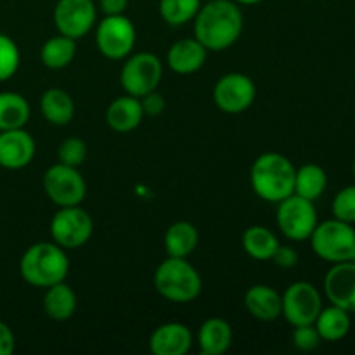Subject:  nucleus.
Returning a JSON list of instances; mask_svg holds the SVG:
<instances>
[{
  "mask_svg": "<svg viewBox=\"0 0 355 355\" xmlns=\"http://www.w3.org/2000/svg\"><path fill=\"white\" fill-rule=\"evenodd\" d=\"M42 116L55 127L68 125L75 116V103L73 97L64 89L52 87L47 89L40 97Z\"/></svg>",
  "mask_w": 355,
  "mask_h": 355,
  "instance_id": "412c9836",
  "label": "nucleus"
},
{
  "mask_svg": "<svg viewBox=\"0 0 355 355\" xmlns=\"http://www.w3.org/2000/svg\"><path fill=\"white\" fill-rule=\"evenodd\" d=\"M232 328L225 319L210 318L200 326L198 347L203 355H222L232 345Z\"/></svg>",
  "mask_w": 355,
  "mask_h": 355,
  "instance_id": "aec40b11",
  "label": "nucleus"
},
{
  "mask_svg": "<svg viewBox=\"0 0 355 355\" xmlns=\"http://www.w3.org/2000/svg\"><path fill=\"white\" fill-rule=\"evenodd\" d=\"M194 38L207 51L220 52L239 40L245 28V17L234 0H210L201 3L194 17Z\"/></svg>",
  "mask_w": 355,
  "mask_h": 355,
  "instance_id": "f257e3e1",
  "label": "nucleus"
},
{
  "mask_svg": "<svg viewBox=\"0 0 355 355\" xmlns=\"http://www.w3.org/2000/svg\"><path fill=\"white\" fill-rule=\"evenodd\" d=\"M30 114V104L21 94L0 92V132L24 128Z\"/></svg>",
  "mask_w": 355,
  "mask_h": 355,
  "instance_id": "bb28decb",
  "label": "nucleus"
},
{
  "mask_svg": "<svg viewBox=\"0 0 355 355\" xmlns=\"http://www.w3.org/2000/svg\"><path fill=\"white\" fill-rule=\"evenodd\" d=\"M37 153V144L24 128L0 132V166L21 170L30 165Z\"/></svg>",
  "mask_w": 355,
  "mask_h": 355,
  "instance_id": "2eb2a0df",
  "label": "nucleus"
},
{
  "mask_svg": "<svg viewBox=\"0 0 355 355\" xmlns=\"http://www.w3.org/2000/svg\"><path fill=\"white\" fill-rule=\"evenodd\" d=\"M201 0H159V14L170 26H184L196 17Z\"/></svg>",
  "mask_w": 355,
  "mask_h": 355,
  "instance_id": "c85d7f7f",
  "label": "nucleus"
},
{
  "mask_svg": "<svg viewBox=\"0 0 355 355\" xmlns=\"http://www.w3.org/2000/svg\"><path fill=\"white\" fill-rule=\"evenodd\" d=\"M21 64V52L16 42L0 33V82H7L17 73Z\"/></svg>",
  "mask_w": 355,
  "mask_h": 355,
  "instance_id": "c756f323",
  "label": "nucleus"
},
{
  "mask_svg": "<svg viewBox=\"0 0 355 355\" xmlns=\"http://www.w3.org/2000/svg\"><path fill=\"white\" fill-rule=\"evenodd\" d=\"M270 260H272L277 267H283V269H293V267L298 263V253L293 246L279 245Z\"/></svg>",
  "mask_w": 355,
  "mask_h": 355,
  "instance_id": "72a5a7b5",
  "label": "nucleus"
},
{
  "mask_svg": "<svg viewBox=\"0 0 355 355\" xmlns=\"http://www.w3.org/2000/svg\"><path fill=\"white\" fill-rule=\"evenodd\" d=\"M144 116L141 99L130 96V94L116 97L106 110L107 127L118 134H128V132L135 130L142 123Z\"/></svg>",
  "mask_w": 355,
  "mask_h": 355,
  "instance_id": "a211bd4d",
  "label": "nucleus"
},
{
  "mask_svg": "<svg viewBox=\"0 0 355 355\" xmlns=\"http://www.w3.org/2000/svg\"><path fill=\"white\" fill-rule=\"evenodd\" d=\"M128 6V0H99V7L104 16H116V14H125Z\"/></svg>",
  "mask_w": 355,
  "mask_h": 355,
  "instance_id": "e433bc0d",
  "label": "nucleus"
},
{
  "mask_svg": "<svg viewBox=\"0 0 355 355\" xmlns=\"http://www.w3.org/2000/svg\"><path fill=\"white\" fill-rule=\"evenodd\" d=\"M241 245L246 255L252 257L253 260L267 262L276 253L277 246H279V239L270 229L263 227V225H252V227L243 232Z\"/></svg>",
  "mask_w": 355,
  "mask_h": 355,
  "instance_id": "393cba45",
  "label": "nucleus"
},
{
  "mask_svg": "<svg viewBox=\"0 0 355 355\" xmlns=\"http://www.w3.org/2000/svg\"><path fill=\"white\" fill-rule=\"evenodd\" d=\"M328 187V173L322 166L315 163H307L297 168L295 172V189L293 194L305 198L309 201H315L324 194Z\"/></svg>",
  "mask_w": 355,
  "mask_h": 355,
  "instance_id": "a878e982",
  "label": "nucleus"
},
{
  "mask_svg": "<svg viewBox=\"0 0 355 355\" xmlns=\"http://www.w3.org/2000/svg\"><path fill=\"white\" fill-rule=\"evenodd\" d=\"M208 51L198 38H182L166 52V64L177 75H193L207 62Z\"/></svg>",
  "mask_w": 355,
  "mask_h": 355,
  "instance_id": "f3484780",
  "label": "nucleus"
},
{
  "mask_svg": "<svg viewBox=\"0 0 355 355\" xmlns=\"http://www.w3.org/2000/svg\"><path fill=\"white\" fill-rule=\"evenodd\" d=\"M137 31L125 14L104 16L96 28V44L101 54L111 61L128 58L135 47Z\"/></svg>",
  "mask_w": 355,
  "mask_h": 355,
  "instance_id": "6e6552de",
  "label": "nucleus"
},
{
  "mask_svg": "<svg viewBox=\"0 0 355 355\" xmlns=\"http://www.w3.org/2000/svg\"><path fill=\"white\" fill-rule=\"evenodd\" d=\"M236 3H241V6H257V3L263 2V0H234Z\"/></svg>",
  "mask_w": 355,
  "mask_h": 355,
  "instance_id": "4c0bfd02",
  "label": "nucleus"
},
{
  "mask_svg": "<svg viewBox=\"0 0 355 355\" xmlns=\"http://www.w3.org/2000/svg\"><path fill=\"white\" fill-rule=\"evenodd\" d=\"M14 349H16V336L6 322L0 321V355H10Z\"/></svg>",
  "mask_w": 355,
  "mask_h": 355,
  "instance_id": "c9c22d12",
  "label": "nucleus"
},
{
  "mask_svg": "<svg viewBox=\"0 0 355 355\" xmlns=\"http://www.w3.org/2000/svg\"><path fill=\"white\" fill-rule=\"evenodd\" d=\"M141 104L142 110H144V114H149V116H158V114H162L165 111V99L156 90L142 96Z\"/></svg>",
  "mask_w": 355,
  "mask_h": 355,
  "instance_id": "f704fd0d",
  "label": "nucleus"
},
{
  "mask_svg": "<svg viewBox=\"0 0 355 355\" xmlns=\"http://www.w3.org/2000/svg\"><path fill=\"white\" fill-rule=\"evenodd\" d=\"M309 239L315 255L324 262L340 263L355 260V229L352 224L333 217L315 225Z\"/></svg>",
  "mask_w": 355,
  "mask_h": 355,
  "instance_id": "39448f33",
  "label": "nucleus"
},
{
  "mask_svg": "<svg viewBox=\"0 0 355 355\" xmlns=\"http://www.w3.org/2000/svg\"><path fill=\"white\" fill-rule=\"evenodd\" d=\"M69 272V260L66 250L54 241H42L31 245L19 260V274L33 288H45L66 279Z\"/></svg>",
  "mask_w": 355,
  "mask_h": 355,
  "instance_id": "7ed1b4c3",
  "label": "nucleus"
},
{
  "mask_svg": "<svg viewBox=\"0 0 355 355\" xmlns=\"http://www.w3.org/2000/svg\"><path fill=\"white\" fill-rule=\"evenodd\" d=\"M277 227L283 232L284 238L291 241H305L314 232L318 220V210L314 201L291 194L277 203L276 214Z\"/></svg>",
  "mask_w": 355,
  "mask_h": 355,
  "instance_id": "1a4fd4ad",
  "label": "nucleus"
},
{
  "mask_svg": "<svg viewBox=\"0 0 355 355\" xmlns=\"http://www.w3.org/2000/svg\"><path fill=\"white\" fill-rule=\"evenodd\" d=\"M245 307L259 321H276L281 318V295L267 284H253L245 295Z\"/></svg>",
  "mask_w": 355,
  "mask_h": 355,
  "instance_id": "6ab92c4d",
  "label": "nucleus"
},
{
  "mask_svg": "<svg viewBox=\"0 0 355 355\" xmlns=\"http://www.w3.org/2000/svg\"><path fill=\"white\" fill-rule=\"evenodd\" d=\"M295 172L297 168L284 155L263 153L253 162L250 170V184L260 200L267 203H279L293 194Z\"/></svg>",
  "mask_w": 355,
  "mask_h": 355,
  "instance_id": "f03ea898",
  "label": "nucleus"
},
{
  "mask_svg": "<svg viewBox=\"0 0 355 355\" xmlns=\"http://www.w3.org/2000/svg\"><path fill=\"white\" fill-rule=\"evenodd\" d=\"M257 96L255 82L245 73H227L214 87V103L227 114H239L248 110Z\"/></svg>",
  "mask_w": 355,
  "mask_h": 355,
  "instance_id": "f8f14e48",
  "label": "nucleus"
},
{
  "mask_svg": "<svg viewBox=\"0 0 355 355\" xmlns=\"http://www.w3.org/2000/svg\"><path fill=\"white\" fill-rule=\"evenodd\" d=\"M163 78V64L153 52L130 54L120 71L121 89L141 99L146 94L158 89Z\"/></svg>",
  "mask_w": 355,
  "mask_h": 355,
  "instance_id": "423d86ee",
  "label": "nucleus"
},
{
  "mask_svg": "<svg viewBox=\"0 0 355 355\" xmlns=\"http://www.w3.org/2000/svg\"><path fill=\"white\" fill-rule=\"evenodd\" d=\"M76 55V40L64 37V35H55L44 42L40 49L42 64L49 69H64L71 64Z\"/></svg>",
  "mask_w": 355,
  "mask_h": 355,
  "instance_id": "cd10ccee",
  "label": "nucleus"
},
{
  "mask_svg": "<svg viewBox=\"0 0 355 355\" xmlns=\"http://www.w3.org/2000/svg\"><path fill=\"white\" fill-rule=\"evenodd\" d=\"M333 217L347 224H355V184L336 193L331 205Z\"/></svg>",
  "mask_w": 355,
  "mask_h": 355,
  "instance_id": "2f4dec72",
  "label": "nucleus"
},
{
  "mask_svg": "<svg viewBox=\"0 0 355 355\" xmlns=\"http://www.w3.org/2000/svg\"><path fill=\"white\" fill-rule=\"evenodd\" d=\"M155 288L172 304H189L203 290V281L196 267L186 259L168 257L155 270Z\"/></svg>",
  "mask_w": 355,
  "mask_h": 355,
  "instance_id": "20e7f679",
  "label": "nucleus"
},
{
  "mask_svg": "<svg viewBox=\"0 0 355 355\" xmlns=\"http://www.w3.org/2000/svg\"><path fill=\"white\" fill-rule=\"evenodd\" d=\"M329 304L355 314V260L333 263L322 283Z\"/></svg>",
  "mask_w": 355,
  "mask_h": 355,
  "instance_id": "4468645a",
  "label": "nucleus"
},
{
  "mask_svg": "<svg viewBox=\"0 0 355 355\" xmlns=\"http://www.w3.org/2000/svg\"><path fill=\"white\" fill-rule=\"evenodd\" d=\"M321 342L322 340L314 324L297 326V328H295L293 345L295 349L300 350V352H312V350L318 349Z\"/></svg>",
  "mask_w": 355,
  "mask_h": 355,
  "instance_id": "473e14b6",
  "label": "nucleus"
},
{
  "mask_svg": "<svg viewBox=\"0 0 355 355\" xmlns=\"http://www.w3.org/2000/svg\"><path fill=\"white\" fill-rule=\"evenodd\" d=\"M52 19L59 33L78 40L85 37L96 24V3L94 0H58Z\"/></svg>",
  "mask_w": 355,
  "mask_h": 355,
  "instance_id": "ddd939ff",
  "label": "nucleus"
},
{
  "mask_svg": "<svg viewBox=\"0 0 355 355\" xmlns=\"http://www.w3.org/2000/svg\"><path fill=\"white\" fill-rule=\"evenodd\" d=\"M193 345V333L182 322H165L149 336V350L155 355H186Z\"/></svg>",
  "mask_w": 355,
  "mask_h": 355,
  "instance_id": "dca6fc26",
  "label": "nucleus"
},
{
  "mask_svg": "<svg viewBox=\"0 0 355 355\" xmlns=\"http://www.w3.org/2000/svg\"><path fill=\"white\" fill-rule=\"evenodd\" d=\"M76 304H78L76 293L64 281L45 288L44 311L47 318L52 319V321L61 322L71 319L76 311Z\"/></svg>",
  "mask_w": 355,
  "mask_h": 355,
  "instance_id": "4be33fe9",
  "label": "nucleus"
},
{
  "mask_svg": "<svg viewBox=\"0 0 355 355\" xmlns=\"http://www.w3.org/2000/svg\"><path fill=\"white\" fill-rule=\"evenodd\" d=\"M314 326L321 340L340 342L349 335L350 328H352V319H350V312L343 311L336 305H329V307L321 309L319 315L315 318Z\"/></svg>",
  "mask_w": 355,
  "mask_h": 355,
  "instance_id": "b1692460",
  "label": "nucleus"
},
{
  "mask_svg": "<svg viewBox=\"0 0 355 355\" xmlns=\"http://www.w3.org/2000/svg\"><path fill=\"white\" fill-rule=\"evenodd\" d=\"M322 309V298L318 288L309 281H297L290 284L281 295V315L293 328L314 324Z\"/></svg>",
  "mask_w": 355,
  "mask_h": 355,
  "instance_id": "9d476101",
  "label": "nucleus"
},
{
  "mask_svg": "<svg viewBox=\"0 0 355 355\" xmlns=\"http://www.w3.org/2000/svg\"><path fill=\"white\" fill-rule=\"evenodd\" d=\"M198 243H200L198 229L186 220L173 222L163 236L166 255L177 257V259H187L196 250Z\"/></svg>",
  "mask_w": 355,
  "mask_h": 355,
  "instance_id": "5701e85b",
  "label": "nucleus"
},
{
  "mask_svg": "<svg viewBox=\"0 0 355 355\" xmlns=\"http://www.w3.org/2000/svg\"><path fill=\"white\" fill-rule=\"evenodd\" d=\"M94 234V220L80 205L61 207L51 220L52 241L64 250H76L87 245Z\"/></svg>",
  "mask_w": 355,
  "mask_h": 355,
  "instance_id": "0eeeda50",
  "label": "nucleus"
},
{
  "mask_svg": "<svg viewBox=\"0 0 355 355\" xmlns=\"http://www.w3.org/2000/svg\"><path fill=\"white\" fill-rule=\"evenodd\" d=\"M352 172H354V177H355V158H354V165H352Z\"/></svg>",
  "mask_w": 355,
  "mask_h": 355,
  "instance_id": "58836bf2",
  "label": "nucleus"
},
{
  "mask_svg": "<svg viewBox=\"0 0 355 355\" xmlns=\"http://www.w3.org/2000/svg\"><path fill=\"white\" fill-rule=\"evenodd\" d=\"M44 191L59 208L75 207L85 200L87 184L78 168L58 162L44 173Z\"/></svg>",
  "mask_w": 355,
  "mask_h": 355,
  "instance_id": "9b49d317",
  "label": "nucleus"
},
{
  "mask_svg": "<svg viewBox=\"0 0 355 355\" xmlns=\"http://www.w3.org/2000/svg\"><path fill=\"white\" fill-rule=\"evenodd\" d=\"M87 158V144L80 137H68L59 144L58 159L68 166L80 168Z\"/></svg>",
  "mask_w": 355,
  "mask_h": 355,
  "instance_id": "7c9ffc66",
  "label": "nucleus"
}]
</instances>
